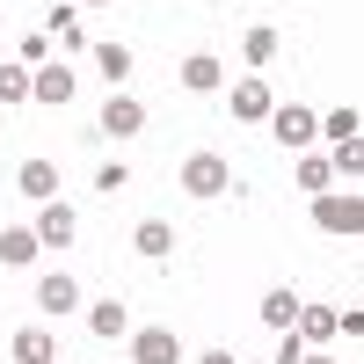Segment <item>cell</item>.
Masks as SVG:
<instances>
[{"label":"cell","mask_w":364,"mask_h":364,"mask_svg":"<svg viewBox=\"0 0 364 364\" xmlns=\"http://www.w3.org/2000/svg\"><path fill=\"white\" fill-rule=\"evenodd\" d=\"M314 226H321V233L357 240V233H364V204H357L350 190H343V197H336V190H321V197H314Z\"/></svg>","instance_id":"1"},{"label":"cell","mask_w":364,"mask_h":364,"mask_svg":"<svg viewBox=\"0 0 364 364\" xmlns=\"http://www.w3.org/2000/svg\"><path fill=\"white\" fill-rule=\"evenodd\" d=\"M29 233H37V248H66V240L80 233V211L66 197H51V204H37V226H29Z\"/></svg>","instance_id":"2"},{"label":"cell","mask_w":364,"mask_h":364,"mask_svg":"<svg viewBox=\"0 0 364 364\" xmlns=\"http://www.w3.org/2000/svg\"><path fill=\"white\" fill-rule=\"evenodd\" d=\"M226 161L219 154H190V161H182V190H190V197H226Z\"/></svg>","instance_id":"3"},{"label":"cell","mask_w":364,"mask_h":364,"mask_svg":"<svg viewBox=\"0 0 364 364\" xmlns=\"http://www.w3.org/2000/svg\"><path fill=\"white\" fill-rule=\"evenodd\" d=\"M132 364H182L175 328H139V336H132Z\"/></svg>","instance_id":"4"},{"label":"cell","mask_w":364,"mask_h":364,"mask_svg":"<svg viewBox=\"0 0 364 364\" xmlns=\"http://www.w3.org/2000/svg\"><path fill=\"white\" fill-rule=\"evenodd\" d=\"M314 124H321V117H314L306 102H277V109H269V132H277L284 146H306V139H314Z\"/></svg>","instance_id":"5"},{"label":"cell","mask_w":364,"mask_h":364,"mask_svg":"<svg viewBox=\"0 0 364 364\" xmlns=\"http://www.w3.org/2000/svg\"><path fill=\"white\" fill-rule=\"evenodd\" d=\"M102 132H109V139H139V132H146V102L109 95V102H102Z\"/></svg>","instance_id":"6"},{"label":"cell","mask_w":364,"mask_h":364,"mask_svg":"<svg viewBox=\"0 0 364 364\" xmlns=\"http://www.w3.org/2000/svg\"><path fill=\"white\" fill-rule=\"evenodd\" d=\"M29 95H37L44 109H66L73 102V73L66 66H37V73H29Z\"/></svg>","instance_id":"7"},{"label":"cell","mask_w":364,"mask_h":364,"mask_svg":"<svg viewBox=\"0 0 364 364\" xmlns=\"http://www.w3.org/2000/svg\"><path fill=\"white\" fill-rule=\"evenodd\" d=\"M226 109L233 117H248V124H255V117H269V109H277V102H269V80H233V95H226Z\"/></svg>","instance_id":"8"},{"label":"cell","mask_w":364,"mask_h":364,"mask_svg":"<svg viewBox=\"0 0 364 364\" xmlns=\"http://www.w3.org/2000/svg\"><path fill=\"white\" fill-rule=\"evenodd\" d=\"M182 87H190V95H211V87H226V66L211 51H190L182 58Z\"/></svg>","instance_id":"9"},{"label":"cell","mask_w":364,"mask_h":364,"mask_svg":"<svg viewBox=\"0 0 364 364\" xmlns=\"http://www.w3.org/2000/svg\"><path fill=\"white\" fill-rule=\"evenodd\" d=\"M15 190H22V197H37V204H51V197H58V168H51V161H22Z\"/></svg>","instance_id":"10"},{"label":"cell","mask_w":364,"mask_h":364,"mask_svg":"<svg viewBox=\"0 0 364 364\" xmlns=\"http://www.w3.org/2000/svg\"><path fill=\"white\" fill-rule=\"evenodd\" d=\"M291 336H299V343H328V336H336V306H306V299H299Z\"/></svg>","instance_id":"11"},{"label":"cell","mask_w":364,"mask_h":364,"mask_svg":"<svg viewBox=\"0 0 364 364\" xmlns=\"http://www.w3.org/2000/svg\"><path fill=\"white\" fill-rule=\"evenodd\" d=\"M37 306H44L51 321L73 314V306H80V284H73V277H44V284H37Z\"/></svg>","instance_id":"12"},{"label":"cell","mask_w":364,"mask_h":364,"mask_svg":"<svg viewBox=\"0 0 364 364\" xmlns=\"http://www.w3.org/2000/svg\"><path fill=\"white\" fill-rule=\"evenodd\" d=\"M0 262H8V269H29V262H37V233H29V226H8V233H0Z\"/></svg>","instance_id":"13"},{"label":"cell","mask_w":364,"mask_h":364,"mask_svg":"<svg viewBox=\"0 0 364 364\" xmlns=\"http://www.w3.org/2000/svg\"><path fill=\"white\" fill-rule=\"evenodd\" d=\"M58 343L44 336V328H15V364H51Z\"/></svg>","instance_id":"14"},{"label":"cell","mask_w":364,"mask_h":364,"mask_svg":"<svg viewBox=\"0 0 364 364\" xmlns=\"http://www.w3.org/2000/svg\"><path fill=\"white\" fill-rule=\"evenodd\" d=\"M87 328H95L102 343H117V336H132V321H124V306H117V299H102V306H87Z\"/></svg>","instance_id":"15"},{"label":"cell","mask_w":364,"mask_h":364,"mask_svg":"<svg viewBox=\"0 0 364 364\" xmlns=\"http://www.w3.org/2000/svg\"><path fill=\"white\" fill-rule=\"evenodd\" d=\"M262 321H269V328H277V336H284V328L299 321V291H284V284H277V291L262 299Z\"/></svg>","instance_id":"16"},{"label":"cell","mask_w":364,"mask_h":364,"mask_svg":"<svg viewBox=\"0 0 364 364\" xmlns=\"http://www.w3.org/2000/svg\"><path fill=\"white\" fill-rule=\"evenodd\" d=\"M132 240H139V255H154V262H161V255H175V226H161V219H146Z\"/></svg>","instance_id":"17"},{"label":"cell","mask_w":364,"mask_h":364,"mask_svg":"<svg viewBox=\"0 0 364 364\" xmlns=\"http://www.w3.org/2000/svg\"><path fill=\"white\" fill-rule=\"evenodd\" d=\"M95 66H102V80L117 87V80L132 73V44H95Z\"/></svg>","instance_id":"18"},{"label":"cell","mask_w":364,"mask_h":364,"mask_svg":"<svg viewBox=\"0 0 364 364\" xmlns=\"http://www.w3.org/2000/svg\"><path fill=\"white\" fill-rule=\"evenodd\" d=\"M314 132H328V146H343V139H357V109H350V102H343V109H328V117H321Z\"/></svg>","instance_id":"19"},{"label":"cell","mask_w":364,"mask_h":364,"mask_svg":"<svg viewBox=\"0 0 364 364\" xmlns=\"http://www.w3.org/2000/svg\"><path fill=\"white\" fill-rule=\"evenodd\" d=\"M328 182H336V168H328L321 154H306V161H299V190H314V197H321Z\"/></svg>","instance_id":"20"},{"label":"cell","mask_w":364,"mask_h":364,"mask_svg":"<svg viewBox=\"0 0 364 364\" xmlns=\"http://www.w3.org/2000/svg\"><path fill=\"white\" fill-rule=\"evenodd\" d=\"M240 51H248V66H269V58H277V29H248Z\"/></svg>","instance_id":"21"},{"label":"cell","mask_w":364,"mask_h":364,"mask_svg":"<svg viewBox=\"0 0 364 364\" xmlns=\"http://www.w3.org/2000/svg\"><path fill=\"white\" fill-rule=\"evenodd\" d=\"M328 168L357 182V175H364V146H357V139H343V146H336V161H328Z\"/></svg>","instance_id":"22"},{"label":"cell","mask_w":364,"mask_h":364,"mask_svg":"<svg viewBox=\"0 0 364 364\" xmlns=\"http://www.w3.org/2000/svg\"><path fill=\"white\" fill-rule=\"evenodd\" d=\"M22 95H29V73H22V66H0V109L22 102Z\"/></svg>","instance_id":"23"},{"label":"cell","mask_w":364,"mask_h":364,"mask_svg":"<svg viewBox=\"0 0 364 364\" xmlns=\"http://www.w3.org/2000/svg\"><path fill=\"white\" fill-rule=\"evenodd\" d=\"M124 182H132V168H124V161H102V175H95V190H102V197H117Z\"/></svg>","instance_id":"24"},{"label":"cell","mask_w":364,"mask_h":364,"mask_svg":"<svg viewBox=\"0 0 364 364\" xmlns=\"http://www.w3.org/2000/svg\"><path fill=\"white\" fill-rule=\"evenodd\" d=\"M197 364H233V357H226V350H211V357H197Z\"/></svg>","instance_id":"25"},{"label":"cell","mask_w":364,"mask_h":364,"mask_svg":"<svg viewBox=\"0 0 364 364\" xmlns=\"http://www.w3.org/2000/svg\"><path fill=\"white\" fill-rule=\"evenodd\" d=\"M299 364H336V357H299Z\"/></svg>","instance_id":"26"},{"label":"cell","mask_w":364,"mask_h":364,"mask_svg":"<svg viewBox=\"0 0 364 364\" xmlns=\"http://www.w3.org/2000/svg\"><path fill=\"white\" fill-rule=\"evenodd\" d=\"M87 8H117V0H87Z\"/></svg>","instance_id":"27"},{"label":"cell","mask_w":364,"mask_h":364,"mask_svg":"<svg viewBox=\"0 0 364 364\" xmlns=\"http://www.w3.org/2000/svg\"><path fill=\"white\" fill-rule=\"evenodd\" d=\"M0 124H8V109H0Z\"/></svg>","instance_id":"28"}]
</instances>
